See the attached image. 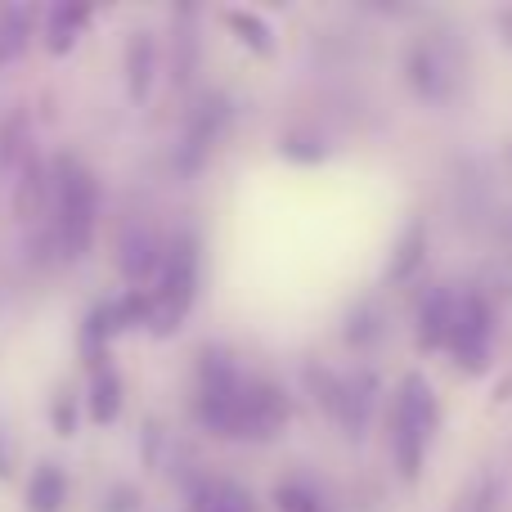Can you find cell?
I'll return each instance as SVG.
<instances>
[{
  "label": "cell",
  "mask_w": 512,
  "mask_h": 512,
  "mask_svg": "<svg viewBox=\"0 0 512 512\" xmlns=\"http://www.w3.org/2000/svg\"><path fill=\"white\" fill-rule=\"evenodd\" d=\"M50 234L63 261H81L95 243L99 225V180L72 153H59L50 162Z\"/></svg>",
  "instance_id": "6da1fadb"
},
{
  "label": "cell",
  "mask_w": 512,
  "mask_h": 512,
  "mask_svg": "<svg viewBox=\"0 0 512 512\" xmlns=\"http://www.w3.org/2000/svg\"><path fill=\"white\" fill-rule=\"evenodd\" d=\"M194 297H198V239L194 234H176L167 243V252H162L158 274H153L144 333L176 337L185 328L189 310H194Z\"/></svg>",
  "instance_id": "7a4b0ae2"
},
{
  "label": "cell",
  "mask_w": 512,
  "mask_h": 512,
  "mask_svg": "<svg viewBox=\"0 0 512 512\" xmlns=\"http://www.w3.org/2000/svg\"><path fill=\"white\" fill-rule=\"evenodd\" d=\"M243 369L234 360V351L225 346H207L198 355V418H203L207 432L216 436H230V423H234V409L243 400Z\"/></svg>",
  "instance_id": "3957f363"
},
{
  "label": "cell",
  "mask_w": 512,
  "mask_h": 512,
  "mask_svg": "<svg viewBox=\"0 0 512 512\" xmlns=\"http://www.w3.org/2000/svg\"><path fill=\"white\" fill-rule=\"evenodd\" d=\"M315 391H319V405L333 414V423L342 427L351 441H364L373 423V405H378V378L369 369L351 373V378H333V373L315 369Z\"/></svg>",
  "instance_id": "277c9868"
},
{
  "label": "cell",
  "mask_w": 512,
  "mask_h": 512,
  "mask_svg": "<svg viewBox=\"0 0 512 512\" xmlns=\"http://www.w3.org/2000/svg\"><path fill=\"white\" fill-rule=\"evenodd\" d=\"M288 418H292L288 391L270 378H252V382H243V400H239V409H234L230 441H248V445L274 441V436L288 427Z\"/></svg>",
  "instance_id": "5b68a950"
},
{
  "label": "cell",
  "mask_w": 512,
  "mask_h": 512,
  "mask_svg": "<svg viewBox=\"0 0 512 512\" xmlns=\"http://www.w3.org/2000/svg\"><path fill=\"white\" fill-rule=\"evenodd\" d=\"M230 117H234V108L221 90H212V95L185 117V131H180V144H176V171L185 180H194L198 171L207 167V158L216 153L221 135L230 131Z\"/></svg>",
  "instance_id": "8992f818"
},
{
  "label": "cell",
  "mask_w": 512,
  "mask_h": 512,
  "mask_svg": "<svg viewBox=\"0 0 512 512\" xmlns=\"http://www.w3.org/2000/svg\"><path fill=\"white\" fill-rule=\"evenodd\" d=\"M490 337H495V310L481 292H463L454 306V328L445 351L459 360L463 373H486L490 364Z\"/></svg>",
  "instance_id": "52a82bcc"
},
{
  "label": "cell",
  "mask_w": 512,
  "mask_h": 512,
  "mask_svg": "<svg viewBox=\"0 0 512 512\" xmlns=\"http://www.w3.org/2000/svg\"><path fill=\"white\" fill-rule=\"evenodd\" d=\"M454 306H459V292L450 283H436L418 297V346L423 351H445L454 328Z\"/></svg>",
  "instance_id": "ba28073f"
},
{
  "label": "cell",
  "mask_w": 512,
  "mask_h": 512,
  "mask_svg": "<svg viewBox=\"0 0 512 512\" xmlns=\"http://www.w3.org/2000/svg\"><path fill=\"white\" fill-rule=\"evenodd\" d=\"M405 81L414 86L418 99H427V104H441L445 90H450V68H445L441 50H436L432 41H409L405 50Z\"/></svg>",
  "instance_id": "9c48e42d"
},
{
  "label": "cell",
  "mask_w": 512,
  "mask_h": 512,
  "mask_svg": "<svg viewBox=\"0 0 512 512\" xmlns=\"http://www.w3.org/2000/svg\"><path fill=\"white\" fill-rule=\"evenodd\" d=\"M391 409L405 414L409 423L418 427V436L432 445L436 427H441V405H436V391L423 373H405V378H400V391H396V400H391Z\"/></svg>",
  "instance_id": "30bf717a"
},
{
  "label": "cell",
  "mask_w": 512,
  "mask_h": 512,
  "mask_svg": "<svg viewBox=\"0 0 512 512\" xmlns=\"http://www.w3.org/2000/svg\"><path fill=\"white\" fill-rule=\"evenodd\" d=\"M86 27H90L86 0H59V5H50V14H45V50H50L54 59L72 54Z\"/></svg>",
  "instance_id": "8fae6325"
},
{
  "label": "cell",
  "mask_w": 512,
  "mask_h": 512,
  "mask_svg": "<svg viewBox=\"0 0 512 512\" xmlns=\"http://www.w3.org/2000/svg\"><path fill=\"white\" fill-rule=\"evenodd\" d=\"M153 81H158V41H153V32H131V41H126V95H131V104H144L153 95Z\"/></svg>",
  "instance_id": "7c38bea8"
},
{
  "label": "cell",
  "mask_w": 512,
  "mask_h": 512,
  "mask_svg": "<svg viewBox=\"0 0 512 512\" xmlns=\"http://www.w3.org/2000/svg\"><path fill=\"white\" fill-rule=\"evenodd\" d=\"M117 265H122V274L131 283L153 279L162 265V243L144 225H131V230H122V243H117Z\"/></svg>",
  "instance_id": "4fadbf2b"
},
{
  "label": "cell",
  "mask_w": 512,
  "mask_h": 512,
  "mask_svg": "<svg viewBox=\"0 0 512 512\" xmlns=\"http://www.w3.org/2000/svg\"><path fill=\"white\" fill-rule=\"evenodd\" d=\"M122 400H126V387H122V373L113 364L90 373V391H86V414L95 427H113L117 414H122Z\"/></svg>",
  "instance_id": "5bb4252c"
},
{
  "label": "cell",
  "mask_w": 512,
  "mask_h": 512,
  "mask_svg": "<svg viewBox=\"0 0 512 512\" xmlns=\"http://www.w3.org/2000/svg\"><path fill=\"white\" fill-rule=\"evenodd\" d=\"M50 207V176L36 162V153H27L18 162V185H14V216L18 221H36V216Z\"/></svg>",
  "instance_id": "9a60e30c"
},
{
  "label": "cell",
  "mask_w": 512,
  "mask_h": 512,
  "mask_svg": "<svg viewBox=\"0 0 512 512\" xmlns=\"http://www.w3.org/2000/svg\"><path fill=\"white\" fill-rule=\"evenodd\" d=\"M68 504V472L59 463H36L32 481H27V512H63Z\"/></svg>",
  "instance_id": "2e32d148"
},
{
  "label": "cell",
  "mask_w": 512,
  "mask_h": 512,
  "mask_svg": "<svg viewBox=\"0 0 512 512\" xmlns=\"http://www.w3.org/2000/svg\"><path fill=\"white\" fill-rule=\"evenodd\" d=\"M77 346H81V360H86L90 373L104 369V364H113V360H108V346H113V319H108V301H99V306L90 310L86 319H81Z\"/></svg>",
  "instance_id": "e0dca14e"
},
{
  "label": "cell",
  "mask_w": 512,
  "mask_h": 512,
  "mask_svg": "<svg viewBox=\"0 0 512 512\" xmlns=\"http://www.w3.org/2000/svg\"><path fill=\"white\" fill-rule=\"evenodd\" d=\"M423 248H427V225L414 216V221L400 230V243H396V252H391L387 283H409L414 279V270L423 265Z\"/></svg>",
  "instance_id": "ac0fdd59"
},
{
  "label": "cell",
  "mask_w": 512,
  "mask_h": 512,
  "mask_svg": "<svg viewBox=\"0 0 512 512\" xmlns=\"http://www.w3.org/2000/svg\"><path fill=\"white\" fill-rule=\"evenodd\" d=\"M189 512H256V504L239 481H203V486L194 490Z\"/></svg>",
  "instance_id": "d6986e66"
},
{
  "label": "cell",
  "mask_w": 512,
  "mask_h": 512,
  "mask_svg": "<svg viewBox=\"0 0 512 512\" xmlns=\"http://www.w3.org/2000/svg\"><path fill=\"white\" fill-rule=\"evenodd\" d=\"M32 23H36L32 5H9L5 14H0V63H14L18 54L27 50V41H32Z\"/></svg>",
  "instance_id": "ffe728a7"
},
{
  "label": "cell",
  "mask_w": 512,
  "mask_h": 512,
  "mask_svg": "<svg viewBox=\"0 0 512 512\" xmlns=\"http://www.w3.org/2000/svg\"><path fill=\"white\" fill-rule=\"evenodd\" d=\"M221 18H225V27H230V32L239 36V41L248 45L252 54H274V27L265 23L261 14H252V9H234V5H230Z\"/></svg>",
  "instance_id": "44dd1931"
},
{
  "label": "cell",
  "mask_w": 512,
  "mask_h": 512,
  "mask_svg": "<svg viewBox=\"0 0 512 512\" xmlns=\"http://www.w3.org/2000/svg\"><path fill=\"white\" fill-rule=\"evenodd\" d=\"M108 319H113V337L131 333V328H144V319H149V292L126 288L117 301H108Z\"/></svg>",
  "instance_id": "7402d4cb"
},
{
  "label": "cell",
  "mask_w": 512,
  "mask_h": 512,
  "mask_svg": "<svg viewBox=\"0 0 512 512\" xmlns=\"http://www.w3.org/2000/svg\"><path fill=\"white\" fill-rule=\"evenodd\" d=\"M378 333H382V315L373 306H360L351 315V324H346V342H351L355 351H364L369 342H378Z\"/></svg>",
  "instance_id": "603a6c76"
},
{
  "label": "cell",
  "mask_w": 512,
  "mask_h": 512,
  "mask_svg": "<svg viewBox=\"0 0 512 512\" xmlns=\"http://www.w3.org/2000/svg\"><path fill=\"white\" fill-rule=\"evenodd\" d=\"M274 508H279V512H324V504H319L315 490L297 486V481H288V486L274 490Z\"/></svg>",
  "instance_id": "cb8c5ba5"
},
{
  "label": "cell",
  "mask_w": 512,
  "mask_h": 512,
  "mask_svg": "<svg viewBox=\"0 0 512 512\" xmlns=\"http://www.w3.org/2000/svg\"><path fill=\"white\" fill-rule=\"evenodd\" d=\"M50 423H54V432L59 436H77V396H72L68 387L54 396V405H50Z\"/></svg>",
  "instance_id": "d4e9b609"
},
{
  "label": "cell",
  "mask_w": 512,
  "mask_h": 512,
  "mask_svg": "<svg viewBox=\"0 0 512 512\" xmlns=\"http://www.w3.org/2000/svg\"><path fill=\"white\" fill-rule=\"evenodd\" d=\"M140 508V490L135 486H113L104 499V512H135Z\"/></svg>",
  "instance_id": "484cf974"
},
{
  "label": "cell",
  "mask_w": 512,
  "mask_h": 512,
  "mask_svg": "<svg viewBox=\"0 0 512 512\" xmlns=\"http://www.w3.org/2000/svg\"><path fill=\"white\" fill-rule=\"evenodd\" d=\"M283 158H292V162H301V158L319 162V158H324V149H319L315 140H288V144H283Z\"/></svg>",
  "instance_id": "4316f807"
},
{
  "label": "cell",
  "mask_w": 512,
  "mask_h": 512,
  "mask_svg": "<svg viewBox=\"0 0 512 512\" xmlns=\"http://www.w3.org/2000/svg\"><path fill=\"white\" fill-rule=\"evenodd\" d=\"M14 477V445L5 441V432H0V481Z\"/></svg>",
  "instance_id": "83f0119b"
},
{
  "label": "cell",
  "mask_w": 512,
  "mask_h": 512,
  "mask_svg": "<svg viewBox=\"0 0 512 512\" xmlns=\"http://www.w3.org/2000/svg\"><path fill=\"white\" fill-rule=\"evenodd\" d=\"M499 32H504V41L512 45V5H508V9H499Z\"/></svg>",
  "instance_id": "f1b7e54d"
},
{
  "label": "cell",
  "mask_w": 512,
  "mask_h": 512,
  "mask_svg": "<svg viewBox=\"0 0 512 512\" xmlns=\"http://www.w3.org/2000/svg\"><path fill=\"white\" fill-rule=\"evenodd\" d=\"M508 396H512V373H508V378L495 387V400H508Z\"/></svg>",
  "instance_id": "f546056e"
}]
</instances>
